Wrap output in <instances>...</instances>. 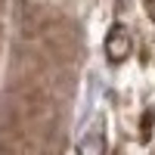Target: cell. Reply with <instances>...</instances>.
<instances>
[{"instance_id":"cell-1","label":"cell","mask_w":155,"mask_h":155,"mask_svg":"<svg viewBox=\"0 0 155 155\" xmlns=\"http://www.w3.org/2000/svg\"><path fill=\"white\" fill-rule=\"evenodd\" d=\"M106 50H109V59H115V62L127 59V53H130V37H127V31L115 28L109 34V41H106Z\"/></svg>"},{"instance_id":"cell-2","label":"cell","mask_w":155,"mask_h":155,"mask_svg":"<svg viewBox=\"0 0 155 155\" xmlns=\"http://www.w3.org/2000/svg\"><path fill=\"white\" fill-rule=\"evenodd\" d=\"M81 155H102V137H99V134H93L90 146H87V143L81 146Z\"/></svg>"},{"instance_id":"cell-3","label":"cell","mask_w":155,"mask_h":155,"mask_svg":"<svg viewBox=\"0 0 155 155\" xmlns=\"http://www.w3.org/2000/svg\"><path fill=\"white\" fill-rule=\"evenodd\" d=\"M146 12H149V19L155 22V0H146Z\"/></svg>"}]
</instances>
